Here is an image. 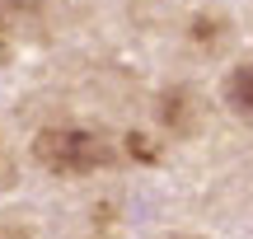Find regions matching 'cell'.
I'll use <instances>...</instances> for the list:
<instances>
[{"label":"cell","mask_w":253,"mask_h":239,"mask_svg":"<svg viewBox=\"0 0 253 239\" xmlns=\"http://www.w3.org/2000/svg\"><path fill=\"white\" fill-rule=\"evenodd\" d=\"M33 159L47 174H94L113 164V146L89 127H42L33 136Z\"/></svg>","instance_id":"1"},{"label":"cell","mask_w":253,"mask_h":239,"mask_svg":"<svg viewBox=\"0 0 253 239\" xmlns=\"http://www.w3.org/2000/svg\"><path fill=\"white\" fill-rule=\"evenodd\" d=\"M160 122H164L169 131H178V136H183V131H192V127H197L192 94H188V89H169V94L160 99Z\"/></svg>","instance_id":"2"},{"label":"cell","mask_w":253,"mask_h":239,"mask_svg":"<svg viewBox=\"0 0 253 239\" xmlns=\"http://www.w3.org/2000/svg\"><path fill=\"white\" fill-rule=\"evenodd\" d=\"M225 103L239 118H253V61L235 66V71L225 75Z\"/></svg>","instance_id":"3"},{"label":"cell","mask_w":253,"mask_h":239,"mask_svg":"<svg viewBox=\"0 0 253 239\" xmlns=\"http://www.w3.org/2000/svg\"><path fill=\"white\" fill-rule=\"evenodd\" d=\"M192 42L197 47H220V19H197L192 24Z\"/></svg>","instance_id":"4"}]
</instances>
